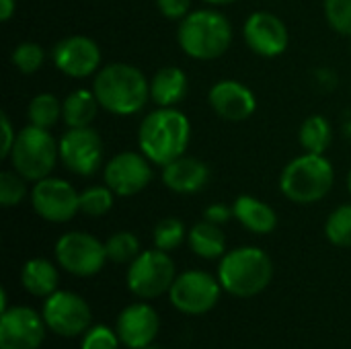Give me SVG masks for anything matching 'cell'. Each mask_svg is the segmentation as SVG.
<instances>
[{
	"mask_svg": "<svg viewBox=\"0 0 351 349\" xmlns=\"http://www.w3.org/2000/svg\"><path fill=\"white\" fill-rule=\"evenodd\" d=\"M97 101L103 111L130 117L140 111L150 101V80L146 74L128 62H111L101 66V70L93 76V86Z\"/></svg>",
	"mask_w": 351,
	"mask_h": 349,
	"instance_id": "cell-1",
	"label": "cell"
},
{
	"mask_svg": "<svg viewBox=\"0 0 351 349\" xmlns=\"http://www.w3.org/2000/svg\"><path fill=\"white\" fill-rule=\"evenodd\" d=\"M191 142V121L179 107H156L138 125V148L154 167L183 156Z\"/></svg>",
	"mask_w": 351,
	"mask_h": 349,
	"instance_id": "cell-2",
	"label": "cell"
},
{
	"mask_svg": "<svg viewBox=\"0 0 351 349\" xmlns=\"http://www.w3.org/2000/svg\"><path fill=\"white\" fill-rule=\"evenodd\" d=\"M234 39L230 19L216 6L191 10L179 21L177 43L181 51L197 62H212L222 58Z\"/></svg>",
	"mask_w": 351,
	"mask_h": 349,
	"instance_id": "cell-3",
	"label": "cell"
},
{
	"mask_svg": "<svg viewBox=\"0 0 351 349\" xmlns=\"http://www.w3.org/2000/svg\"><path fill=\"white\" fill-rule=\"evenodd\" d=\"M335 185L333 163L325 154L302 152L280 173V191L286 200L311 206L323 202Z\"/></svg>",
	"mask_w": 351,
	"mask_h": 349,
	"instance_id": "cell-4",
	"label": "cell"
},
{
	"mask_svg": "<svg viewBox=\"0 0 351 349\" xmlns=\"http://www.w3.org/2000/svg\"><path fill=\"white\" fill-rule=\"evenodd\" d=\"M274 278V263L259 247H237L226 251L218 265L222 290L237 298H253L261 294Z\"/></svg>",
	"mask_w": 351,
	"mask_h": 349,
	"instance_id": "cell-5",
	"label": "cell"
},
{
	"mask_svg": "<svg viewBox=\"0 0 351 349\" xmlns=\"http://www.w3.org/2000/svg\"><path fill=\"white\" fill-rule=\"evenodd\" d=\"M10 169L29 183L49 177L60 163V144L49 130L27 123L19 134L8 156Z\"/></svg>",
	"mask_w": 351,
	"mask_h": 349,
	"instance_id": "cell-6",
	"label": "cell"
},
{
	"mask_svg": "<svg viewBox=\"0 0 351 349\" xmlns=\"http://www.w3.org/2000/svg\"><path fill=\"white\" fill-rule=\"evenodd\" d=\"M175 278H177V272H175L173 259L169 257L167 251H160L154 247V249L142 251L130 263L125 282L134 296L152 300L169 292Z\"/></svg>",
	"mask_w": 351,
	"mask_h": 349,
	"instance_id": "cell-7",
	"label": "cell"
},
{
	"mask_svg": "<svg viewBox=\"0 0 351 349\" xmlns=\"http://www.w3.org/2000/svg\"><path fill=\"white\" fill-rule=\"evenodd\" d=\"M53 253L60 267L76 278H90L99 274L109 261L105 243L82 230H70L62 234L56 241Z\"/></svg>",
	"mask_w": 351,
	"mask_h": 349,
	"instance_id": "cell-8",
	"label": "cell"
},
{
	"mask_svg": "<svg viewBox=\"0 0 351 349\" xmlns=\"http://www.w3.org/2000/svg\"><path fill=\"white\" fill-rule=\"evenodd\" d=\"M29 202L33 212L51 224L70 222L80 212V191L70 181L51 175L33 183Z\"/></svg>",
	"mask_w": 351,
	"mask_h": 349,
	"instance_id": "cell-9",
	"label": "cell"
},
{
	"mask_svg": "<svg viewBox=\"0 0 351 349\" xmlns=\"http://www.w3.org/2000/svg\"><path fill=\"white\" fill-rule=\"evenodd\" d=\"M220 280L202 269H189L175 278L169 300L183 315H206L220 300Z\"/></svg>",
	"mask_w": 351,
	"mask_h": 349,
	"instance_id": "cell-10",
	"label": "cell"
},
{
	"mask_svg": "<svg viewBox=\"0 0 351 349\" xmlns=\"http://www.w3.org/2000/svg\"><path fill=\"white\" fill-rule=\"evenodd\" d=\"M60 144V163L78 177H93L103 167L105 144L101 134L90 128H68Z\"/></svg>",
	"mask_w": 351,
	"mask_h": 349,
	"instance_id": "cell-11",
	"label": "cell"
},
{
	"mask_svg": "<svg viewBox=\"0 0 351 349\" xmlns=\"http://www.w3.org/2000/svg\"><path fill=\"white\" fill-rule=\"evenodd\" d=\"M152 163L142 150H121L103 167V183L109 185L117 197L142 193L152 183Z\"/></svg>",
	"mask_w": 351,
	"mask_h": 349,
	"instance_id": "cell-12",
	"label": "cell"
},
{
	"mask_svg": "<svg viewBox=\"0 0 351 349\" xmlns=\"http://www.w3.org/2000/svg\"><path fill=\"white\" fill-rule=\"evenodd\" d=\"M51 64L68 78H88L101 70L103 53L99 43L88 35H66L49 51Z\"/></svg>",
	"mask_w": 351,
	"mask_h": 349,
	"instance_id": "cell-13",
	"label": "cell"
},
{
	"mask_svg": "<svg viewBox=\"0 0 351 349\" xmlns=\"http://www.w3.org/2000/svg\"><path fill=\"white\" fill-rule=\"evenodd\" d=\"M41 317L47 329L60 337H78L90 327L93 321L88 302L82 296L66 290H58L45 298Z\"/></svg>",
	"mask_w": 351,
	"mask_h": 349,
	"instance_id": "cell-14",
	"label": "cell"
},
{
	"mask_svg": "<svg viewBox=\"0 0 351 349\" xmlns=\"http://www.w3.org/2000/svg\"><path fill=\"white\" fill-rule=\"evenodd\" d=\"M243 39L247 47L259 58H280L290 45V31L286 23L269 10H255L243 25Z\"/></svg>",
	"mask_w": 351,
	"mask_h": 349,
	"instance_id": "cell-15",
	"label": "cell"
},
{
	"mask_svg": "<svg viewBox=\"0 0 351 349\" xmlns=\"http://www.w3.org/2000/svg\"><path fill=\"white\" fill-rule=\"evenodd\" d=\"M45 321L29 306H12L0 315V349H39Z\"/></svg>",
	"mask_w": 351,
	"mask_h": 349,
	"instance_id": "cell-16",
	"label": "cell"
},
{
	"mask_svg": "<svg viewBox=\"0 0 351 349\" xmlns=\"http://www.w3.org/2000/svg\"><path fill=\"white\" fill-rule=\"evenodd\" d=\"M208 103L212 111L230 123L247 121L257 111V97L253 88L234 78H222L208 91Z\"/></svg>",
	"mask_w": 351,
	"mask_h": 349,
	"instance_id": "cell-17",
	"label": "cell"
},
{
	"mask_svg": "<svg viewBox=\"0 0 351 349\" xmlns=\"http://www.w3.org/2000/svg\"><path fill=\"white\" fill-rule=\"evenodd\" d=\"M160 329V319L156 311L144 302L125 306L115 323L119 341L128 349H140L152 346Z\"/></svg>",
	"mask_w": 351,
	"mask_h": 349,
	"instance_id": "cell-18",
	"label": "cell"
},
{
	"mask_svg": "<svg viewBox=\"0 0 351 349\" xmlns=\"http://www.w3.org/2000/svg\"><path fill=\"white\" fill-rule=\"evenodd\" d=\"M210 175L212 171L204 160L183 154L162 167L160 179L169 191L179 195H193L208 185Z\"/></svg>",
	"mask_w": 351,
	"mask_h": 349,
	"instance_id": "cell-19",
	"label": "cell"
},
{
	"mask_svg": "<svg viewBox=\"0 0 351 349\" xmlns=\"http://www.w3.org/2000/svg\"><path fill=\"white\" fill-rule=\"evenodd\" d=\"M189 91V78L179 66H162L150 78V103L156 107H177Z\"/></svg>",
	"mask_w": 351,
	"mask_h": 349,
	"instance_id": "cell-20",
	"label": "cell"
},
{
	"mask_svg": "<svg viewBox=\"0 0 351 349\" xmlns=\"http://www.w3.org/2000/svg\"><path fill=\"white\" fill-rule=\"evenodd\" d=\"M234 220L253 234H269L278 228L276 210L255 195H239L232 202Z\"/></svg>",
	"mask_w": 351,
	"mask_h": 349,
	"instance_id": "cell-21",
	"label": "cell"
},
{
	"mask_svg": "<svg viewBox=\"0 0 351 349\" xmlns=\"http://www.w3.org/2000/svg\"><path fill=\"white\" fill-rule=\"evenodd\" d=\"M101 105L93 88H76L62 99V121L66 128H90Z\"/></svg>",
	"mask_w": 351,
	"mask_h": 349,
	"instance_id": "cell-22",
	"label": "cell"
},
{
	"mask_svg": "<svg viewBox=\"0 0 351 349\" xmlns=\"http://www.w3.org/2000/svg\"><path fill=\"white\" fill-rule=\"evenodd\" d=\"M21 284L29 294L37 298H47L53 292H58L60 274L49 259L33 257L21 269Z\"/></svg>",
	"mask_w": 351,
	"mask_h": 349,
	"instance_id": "cell-23",
	"label": "cell"
},
{
	"mask_svg": "<svg viewBox=\"0 0 351 349\" xmlns=\"http://www.w3.org/2000/svg\"><path fill=\"white\" fill-rule=\"evenodd\" d=\"M189 249L202 259H222L226 255V234L214 222L202 220L187 232Z\"/></svg>",
	"mask_w": 351,
	"mask_h": 349,
	"instance_id": "cell-24",
	"label": "cell"
},
{
	"mask_svg": "<svg viewBox=\"0 0 351 349\" xmlns=\"http://www.w3.org/2000/svg\"><path fill=\"white\" fill-rule=\"evenodd\" d=\"M298 142L302 146L304 152H313V154H325L333 142V128L331 121L321 115H308L298 130Z\"/></svg>",
	"mask_w": 351,
	"mask_h": 349,
	"instance_id": "cell-25",
	"label": "cell"
},
{
	"mask_svg": "<svg viewBox=\"0 0 351 349\" xmlns=\"http://www.w3.org/2000/svg\"><path fill=\"white\" fill-rule=\"evenodd\" d=\"M62 119V101L53 93H39L27 105V121L31 125L51 130Z\"/></svg>",
	"mask_w": 351,
	"mask_h": 349,
	"instance_id": "cell-26",
	"label": "cell"
},
{
	"mask_svg": "<svg viewBox=\"0 0 351 349\" xmlns=\"http://www.w3.org/2000/svg\"><path fill=\"white\" fill-rule=\"evenodd\" d=\"M115 193L109 185H88L80 191V212L88 218H101L111 212Z\"/></svg>",
	"mask_w": 351,
	"mask_h": 349,
	"instance_id": "cell-27",
	"label": "cell"
},
{
	"mask_svg": "<svg viewBox=\"0 0 351 349\" xmlns=\"http://www.w3.org/2000/svg\"><path fill=\"white\" fill-rule=\"evenodd\" d=\"M105 249H107V259L117 265L132 263L142 253L140 239L130 230H119V232L111 234L105 241Z\"/></svg>",
	"mask_w": 351,
	"mask_h": 349,
	"instance_id": "cell-28",
	"label": "cell"
},
{
	"mask_svg": "<svg viewBox=\"0 0 351 349\" xmlns=\"http://www.w3.org/2000/svg\"><path fill=\"white\" fill-rule=\"evenodd\" d=\"M45 60H47V51L35 41H21L10 51V64L21 74H27V76L39 72L43 68Z\"/></svg>",
	"mask_w": 351,
	"mask_h": 349,
	"instance_id": "cell-29",
	"label": "cell"
},
{
	"mask_svg": "<svg viewBox=\"0 0 351 349\" xmlns=\"http://www.w3.org/2000/svg\"><path fill=\"white\" fill-rule=\"evenodd\" d=\"M187 239V230H185V224L179 220V218H162L158 220V224L154 226L152 230V241H154V247L160 249V251H175L183 245V241Z\"/></svg>",
	"mask_w": 351,
	"mask_h": 349,
	"instance_id": "cell-30",
	"label": "cell"
},
{
	"mask_svg": "<svg viewBox=\"0 0 351 349\" xmlns=\"http://www.w3.org/2000/svg\"><path fill=\"white\" fill-rule=\"evenodd\" d=\"M325 237L335 247H351V204H341L329 214L325 222Z\"/></svg>",
	"mask_w": 351,
	"mask_h": 349,
	"instance_id": "cell-31",
	"label": "cell"
},
{
	"mask_svg": "<svg viewBox=\"0 0 351 349\" xmlns=\"http://www.w3.org/2000/svg\"><path fill=\"white\" fill-rule=\"evenodd\" d=\"M27 179L21 177L16 171L8 169L0 173V204L4 208H14L29 197L31 189L27 187Z\"/></svg>",
	"mask_w": 351,
	"mask_h": 349,
	"instance_id": "cell-32",
	"label": "cell"
},
{
	"mask_svg": "<svg viewBox=\"0 0 351 349\" xmlns=\"http://www.w3.org/2000/svg\"><path fill=\"white\" fill-rule=\"evenodd\" d=\"M323 12L337 35L351 37V0H323Z\"/></svg>",
	"mask_w": 351,
	"mask_h": 349,
	"instance_id": "cell-33",
	"label": "cell"
},
{
	"mask_svg": "<svg viewBox=\"0 0 351 349\" xmlns=\"http://www.w3.org/2000/svg\"><path fill=\"white\" fill-rule=\"evenodd\" d=\"M119 348V337H117V331H111L109 327L105 325H97L93 327L84 339H82V346L80 349H117Z\"/></svg>",
	"mask_w": 351,
	"mask_h": 349,
	"instance_id": "cell-34",
	"label": "cell"
},
{
	"mask_svg": "<svg viewBox=\"0 0 351 349\" xmlns=\"http://www.w3.org/2000/svg\"><path fill=\"white\" fill-rule=\"evenodd\" d=\"M191 2L193 0H154L158 12L169 19V21H181L191 12Z\"/></svg>",
	"mask_w": 351,
	"mask_h": 349,
	"instance_id": "cell-35",
	"label": "cell"
},
{
	"mask_svg": "<svg viewBox=\"0 0 351 349\" xmlns=\"http://www.w3.org/2000/svg\"><path fill=\"white\" fill-rule=\"evenodd\" d=\"M0 128H2V146H0V158L8 160L10 150L16 142V132L12 128V121L6 113H0Z\"/></svg>",
	"mask_w": 351,
	"mask_h": 349,
	"instance_id": "cell-36",
	"label": "cell"
},
{
	"mask_svg": "<svg viewBox=\"0 0 351 349\" xmlns=\"http://www.w3.org/2000/svg\"><path fill=\"white\" fill-rule=\"evenodd\" d=\"M230 218H234V214H232V206H228V204H222V202L210 204V206L204 210V220H208V222H214V224H218V226L226 224Z\"/></svg>",
	"mask_w": 351,
	"mask_h": 349,
	"instance_id": "cell-37",
	"label": "cell"
},
{
	"mask_svg": "<svg viewBox=\"0 0 351 349\" xmlns=\"http://www.w3.org/2000/svg\"><path fill=\"white\" fill-rule=\"evenodd\" d=\"M315 80L325 91H333L337 86V74L331 68H325V66H321V68L315 70Z\"/></svg>",
	"mask_w": 351,
	"mask_h": 349,
	"instance_id": "cell-38",
	"label": "cell"
},
{
	"mask_svg": "<svg viewBox=\"0 0 351 349\" xmlns=\"http://www.w3.org/2000/svg\"><path fill=\"white\" fill-rule=\"evenodd\" d=\"M16 12V0H0V21L6 23Z\"/></svg>",
	"mask_w": 351,
	"mask_h": 349,
	"instance_id": "cell-39",
	"label": "cell"
},
{
	"mask_svg": "<svg viewBox=\"0 0 351 349\" xmlns=\"http://www.w3.org/2000/svg\"><path fill=\"white\" fill-rule=\"evenodd\" d=\"M202 2H206L208 6H228V4H234V2H239V0H202Z\"/></svg>",
	"mask_w": 351,
	"mask_h": 349,
	"instance_id": "cell-40",
	"label": "cell"
},
{
	"mask_svg": "<svg viewBox=\"0 0 351 349\" xmlns=\"http://www.w3.org/2000/svg\"><path fill=\"white\" fill-rule=\"evenodd\" d=\"M4 311H8V296H6V290L2 288V290H0V315H2Z\"/></svg>",
	"mask_w": 351,
	"mask_h": 349,
	"instance_id": "cell-41",
	"label": "cell"
},
{
	"mask_svg": "<svg viewBox=\"0 0 351 349\" xmlns=\"http://www.w3.org/2000/svg\"><path fill=\"white\" fill-rule=\"evenodd\" d=\"M343 134H346V138L351 140V113L343 119Z\"/></svg>",
	"mask_w": 351,
	"mask_h": 349,
	"instance_id": "cell-42",
	"label": "cell"
},
{
	"mask_svg": "<svg viewBox=\"0 0 351 349\" xmlns=\"http://www.w3.org/2000/svg\"><path fill=\"white\" fill-rule=\"evenodd\" d=\"M348 191H350V195H351V167H350V171H348Z\"/></svg>",
	"mask_w": 351,
	"mask_h": 349,
	"instance_id": "cell-43",
	"label": "cell"
},
{
	"mask_svg": "<svg viewBox=\"0 0 351 349\" xmlns=\"http://www.w3.org/2000/svg\"><path fill=\"white\" fill-rule=\"evenodd\" d=\"M140 349H160V348H156V346H148V348H140Z\"/></svg>",
	"mask_w": 351,
	"mask_h": 349,
	"instance_id": "cell-44",
	"label": "cell"
}]
</instances>
